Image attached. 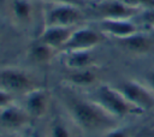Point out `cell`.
<instances>
[{
  "label": "cell",
  "instance_id": "obj_15",
  "mask_svg": "<svg viewBox=\"0 0 154 137\" xmlns=\"http://www.w3.org/2000/svg\"><path fill=\"white\" fill-rule=\"evenodd\" d=\"M64 79L77 88H85L93 85L97 79V73L94 67L79 68V70H67Z\"/></svg>",
  "mask_w": 154,
  "mask_h": 137
},
{
  "label": "cell",
  "instance_id": "obj_11",
  "mask_svg": "<svg viewBox=\"0 0 154 137\" xmlns=\"http://www.w3.org/2000/svg\"><path fill=\"white\" fill-rule=\"evenodd\" d=\"M99 30L116 40H122L138 32V26L132 19H100Z\"/></svg>",
  "mask_w": 154,
  "mask_h": 137
},
{
  "label": "cell",
  "instance_id": "obj_2",
  "mask_svg": "<svg viewBox=\"0 0 154 137\" xmlns=\"http://www.w3.org/2000/svg\"><path fill=\"white\" fill-rule=\"evenodd\" d=\"M95 97V101L117 119L124 118L126 115L142 114L140 109L128 101V99L118 88H113L108 84H101L96 89Z\"/></svg>",
  "mask_w": 154,
  "mask_h": 137
},
{
  "label": "cell",
  "instance_id": "obj_17",
  "mask_svg": "<svg viewBox=\"0 0 154 137\" xmlns=\"http://www.w3.org/2000/svg\"><path fill=\"white\" fill-rule=\"evenodd\" d=\"M51 137H72L70 129L66 126V124L60 119H54L51 124L49 129Z\"/></svg>",
  "mask_w": 154,
  "mask_h": 137
},
{
  "label": "cell",
  "instance_id": "obj_5",
  "mask_svg": "<svg viewBox=\"0 0 154 137\" xmlns=\"http://www.w3.org/2000/svg\"><path fill=\"white\" fill-rule=\"evenodd\" d=\"M118 89L123 93L128 101L142 113L154 107V91L147 84L140 83L135 79H129L124 81Z\"/></svg>",
  "mask_w": 154,
  "mask_h": 137
},
{
  "label": "cell",
  "instance_id": "obj_9",
  "mask_svg": "<svg viewBox=\"0 0 154 137\" xmlns=\"http://www.w3.org/2000/svg\"><path fill=\"white\" fill-rule=\"evenodd\" d=\"M11 22L20 29L30 26L35 18V7L31 0H10L7 5Z\"/></svg>",
  "mask_w": 154,
  "mask_h": 137
},
{
  "label": "cell",
  "instance_id": "obj_13",
  "mask_svg": "<svg viewBox=\"0 0 154 137\" xmlns=\"http://www.w3.org/2000/svg\"><path fill=\"white\" fill-rule=\"evenodd\" d=\"M117 41L122 48L134 54H147L154 49V38L141 31Z\"/></svg>",
  "mask_w": 154,
  "mask_h": 137
},
{
  "label": "cell",
  "instance_id": "obj_22",
  "mask_svg": "<svg viewBox=\"0 0 154 137\" xmlns=\"http://www.w3.org/2000/svg\"><path fill=\"white\" fill-rule=\"evenodd\" d=\"M146 84L154 91V70L146 76Z\"/></svg>",
  "mask_w": 154,
  "mask_h": 137
},
{
  "label": "cell",
  "instance_id": "obj_19",
  "mask_svg": "<svg viewBox=\"0 0 154 137\" xmlns=\"http://www.w3.org/2000/svg\"><path fill=\"white\" fill-rule=\"evenodd\" d=\"M102 137H130L129 136V132L125 130V129H122V127H113V129H109L107 130Z\"/></svg>",
  "mask_w": 154,
  "mask_h": 137
},
{
  "label": "cell",
  "instance_id": "obj_23",
  "mask_svg": "<svg viewBox=\"0 0 154 137\" xmlns=\"http://www.w3.org/2000/svg\"><path fill=\"white\" fill-rule=\"evenodd\" d=\"M142 137H154V127L146 130V131L142 133Z\"/></svg>",
  "mask_w": 154,
  "mask_h": 137
},
{
  "label": "cell",
  "instance_id": "obj_18",
  "mask_svg": "<svg viewBox=\"0 0 154 137\" xmlns=\"http://www.w3.org/2000/svg\"><path fill=\"white\" fill-rule=\"evenodd\" d=\"M14 103V95L6 89L0 88V111Z\"/></svg>",
  "mask_w": 154,
  "mask_h": 137
},
{
  "label": "cell",
  "instance_id": "obj_7",
  "mask_svg": "<svg viewBox=\"0 0 154 137\" xmlns=\"http://www.w3.org/2000/svg\"><path fill=\"white\" fill-rule=\"evenodd\" d=\"M142 10L120 0H103L95 5V13L100 19H132Z\"/></svg>",
  "mask_w": 154,
  "mask_h": 137
},
{
  "label": "cell",
  "instance_id": "obj_4",
  "mask_svg": "<svg viewBox=\"0 0 154 137\" xmlns=\"http://www.w3.org/2000/svg\"><path fill=\"white\" fill-rule=\"evenodd\" d=\"M0 88L16 94L25 95L31 89L36 88L34 78L24 68L20 67H5L0 70Z\"/></svg>",
  "mask_w": 154,
  "mask_h": 137
},
{
  "label": "cell",
  "instance_id": "obj_12",
  "mask_svg": "<svg viewBox=\"0 0 154 137\" xmlns=\"http://www.w3.org/2000/svg\"><path fill=\"white\" fill-rule=\"evenodd\" d=\"M73 30L75 28L66 26H43V30L40 32L36 40L46 43L57 52H60L70 38Z\"/></svg>",
  "mask_w": 154,
  "mask_h": 137
},
{
  "label": "cell",
  "instance_id": "obj_20",
  "mask_svg": "<svg viewBox=\"0 0 154 137\" xmlns=\"http://www.w3.org/2000/svg\"><path fill=\"white\" fill-rule=\"evenodd\" d=\"M140 16L143 23L154 26V8H146L140 13Z\"/></svg>",
  "mask_w": 154,
  "mask_h": 137
},
{
  "label": "cell",
  "instance_id": "obj_6",
  "mask_svg": "<svg viewBox=\"0 0 154 137\" xmlns=\"http://www.w3.org/2000/svg\"><path fill=\"white\" fill-rule=\"evenodd\" d=\"M102 41V32L95 30L90 26H77L72 31L70 38L60 50L72 52V50H93Z\"/></svg>",
  "mask_w": 154,
  "mask_h": 137
},
{
  "label": "cell",
  "instance_id": "obj_24",
  "mask_svg": "<svg viewBox=\"0 0 154 137\" xmlns=\"http://www.w3.org/2000/svg\"><path fill=\"white\" fill-rule=\"evenodd\" d=\"M0 137H22V136L14 133L13 131H7L5 133H0Z\"/></svg>",
  "mask_w": 154,
  "mask_h": 137
},
{
  "label": "cell",
  "instance_id": "obj_10",
  "mask_svg": "<svg viewBox=\"0 0 154 137\" xmlns=\"http://www.w3.org/2000/svg\"><path fill=\"white\" fill-rule=\"evenodd\" d=\"M32 119L23 106L16 103L0 111V126L6 131H17L25 127Z\"/></svg>",
  "mask_w": 154,
  "mask_h": 137
},
{
  "label": "cell",
  "instance_id": "obj_14",
  "mask_svg": "<svg viewBox=\"0 0 154 137\" xmlns=\"http://www.w3.org/2000/svg\"><path fill=\"white\" fill-rule=\"evenodd\" d=\"M61 62L67 70L94 67L95 58L91 50H72L61 53Z\"/></svg>",
  "mask_w": 154,
  "mask_h": 137
},
{
  "label": "cell",
  "instance_id": "obj_25",
  "mask_svg": "<svg viewBox=\"0 0 154 137\" xmlns=\"http://www.w3.org/2000/svg\"><path fill=\"white\" fill-rule=\"evenodd\" d=\"M84 1H85V2H87V4H88V2H89V1H93V0H84Z\"/></svg>",
  "mask_w": 154,
  "mask_h": 137
},
{
  "label": "cell",
  "instance_id": "obj_1",
  "mask_svg": "<svg viewBox=\"0 0 154 137\" xmlns=\"http://www.w3.org/2000/svg\"><path fill=\"white\" fill-rule=\"evenodd\" d=\"M66 107L72 121L83 131L106 132L107 130L117 126V118L111 115L96 101L69 97Z\"/></svg>",
  "mask_w": 154,
  "mask_h": 137
},
{
  "label": "cell",
  "instance_id": "obj_8",
  "mask_svg": "<svg viewBox=\"0 0 154 137\" xmlns=\"http://www.w3.org/2000/svg\"><path fill=\"white\" fill-rule=\"evenodd\" d=\"M51 106V94L45 88H34L24 95L23 107L32 119L43 118Z\"/></svg>",
  "mask_w": 154,
  "mask_h": 137
},
{
  "label": "cell",
  "instance_id": "obj_16",
  "mask_svg": "<svg viewBox=\"0 0 154 137\" xmlns=\"http://www.w3.org/2000/svg\"><path fill=\"white\" fill-rule=\"evenodd\" d=\"M57 53L55 49L47 46L46 43L36 40L31 43V46L28 49V56L32 62L36 64H47L49 62L54 54Z\"/></svg>",
  "mask_w": 154,
  "mask_h": 137
},
{
  "label": "cell",
  "instance_id": "obj_3",
  "mask_svg": "<svg viewBox=\"0 0 154 137\" xmlns=\"http://www.w3.org/2000/svg\"><path fill=\"white\" fill-rule=\"evenodd\" d=\"M83 19L82 7L70 4H49L43 12L45 26L76 28Z\"/></svg>",
  "mask_w": 154,
  "mask_h": 137
},
{
  "label": "cell",
  "instance_id": "obj_21",
  "mask_svg": "<svg viewBox=\"0 0 154 137\" xmlns=\"http://www.w3.org/2000/svg\"><path fill=\"white\" fill-rule=\"evenodd\" d=\"M48 4H70V5H76L79 7H84L87 2L84 0H43Z\"/></svg>",
  "mask_w": 154,
  "mask_h": 137
}]
</instances>
